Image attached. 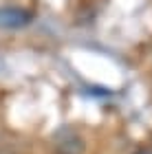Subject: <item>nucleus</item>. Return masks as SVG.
I'll return each mask as SVG.
<instances>
[{
	"mask_svg": "<svg viewBox=\"0 0 152 154\" xmlns=\"http://www.w3.org/2000/svg\"><path fill=\"white\" fill-rule=\"evenodd\" d=\"M137 154H152V152H150V150H139Z\"/></svg>",
	"mask_w": 152,
	"mask_h": 154,
	"instance_id": "f03ea898",
	"label": "nucleus"
},
{
	"mask_svg": "<svg viewBox=\"0 0 152 154\" xmlns=\"http://www.w3.org/2000/svg\"><path fill=\"white\" fill-rule=\"evenodd\" d=\"M31 11L20 7H0V29H22L31 22Z\"/></svg>",
	"mask_w": 152,
	"mask_h": 154,
	"instance_id": "f257e3e1",
	"label": "nucleus"
}]
</instances>
